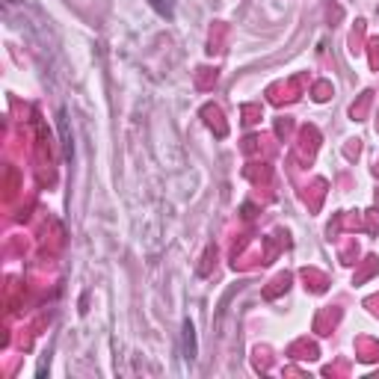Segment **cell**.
<instances>
[{"mask_svg":"<svg viewBox=\"0 0 379 379\" xmlns=\"http://www.w3.org/2000/svg\"><path fill=\"white\" fill-rule=\"evenodd\" d=\"M148 4L155 6V9L163 15V18H172V15H175V12H172V0H148Z\"/></svg>","mask_w":379,"mask_h":379,"instance_id":"1","label":"cell"}]
</instances>
